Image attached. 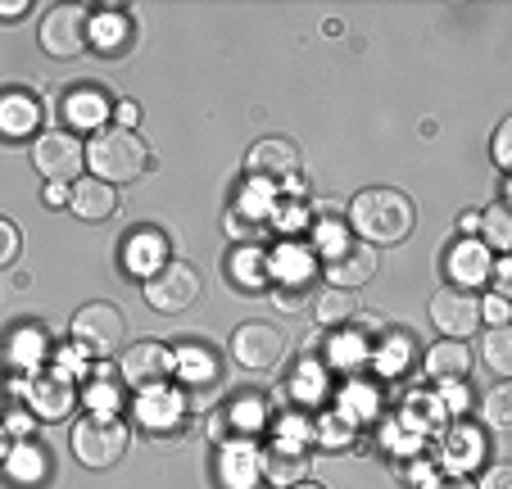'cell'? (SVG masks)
Wrapping results in <instances>:
<instances>
[{
  "label": "cell",
  "instance_id": "cell-1",
  "mask_svg": "<svg viewBox=\"0 0 512 489\" xmlns=\"http://www.w3.org/2000/svg\"><path fill=\"white\" fill-rule=\"evenodd\" d=\"M417 209L404 191H390V186H372V191H358L349 204V227L363 245H399V240L413 231Z\"/></svg>",
  "mask_w": 512,
  "mask_h": 489
},
{
  "label": "cell",
  "instance_id": "cell-2",
  "mask_svg": "<svg viewBox=\"0 0 512 489\" xmlns=\"http://www.w3.org/2000/svg\"><path fill=\"white\" fill-rule=\"evenodd\" d=\"M87 168H91V177H100L109 186L136 182L150 168V145L132 127H100L87 145Z\"/></svg>",
  "mask_w": 512,
  "mask_h": 489
},
{
  "label": "cell",
  "instance_id": "cell-3",
  "mask_svg": "<svg viewBox=\"0 0 512 489\" xmlns=\"http://www.w3.org/2000/svg\"><path fill=\"white\" fill-rule=\"evenodd\" d=\"M68 444H73V458H78L82 467L109 471L127 453V444H132V431H127V422L118 413H109V408H96V413L78 417V426H73Z\"/></svg>",
  "mask_w": 512,
  "mask_h": 489
},
{
  "label": "cell",
  "instance_id": "cell-4",
  "mask_svg": "<svg viewBox=\"0 0 512 489\" xmlns=\"http://www.w3.org/2000/svg\"><path fill=\"white\" fill-rule=\"evenodd\" d=\"M68 336H73L78 354L109 358L127 340V322L114 304H87V308H78V317H73V326H68Z\"/></svg>",
  "mask_w": 512,
  "mask_h": 489
},
{
  "label": "cell",
  "instance_id": "cell-5",
  "mask_svg": "<svg viewBox=\"0 0 512 489\" xmlns=\"http://www.w3.org/2000/svg\"><path fill=\"white\" fill-rule=\"evenodd\" d=\"M91 46V10L87 5H50L41 19V50L50 59H78Z\"/></svg>",
  "mask_w": 512,
  "mask_h": 489
},
{
  "label": "cell",
  "instance_id": "cell-6",
  "mask_svg": "<svg viewBox=\"0 0 512 489\" xmlns=\"http://www.w3.org/2000/svg\"><path fill=\"white\" fill-rule=\"evenodd\" d=\"M200 290H204V281L191 263L168 259L155 277H145V304L155 308V313H186L200 299Z\"/></svg>",
  "mask_w": 512,
  "mask_h": 489
},
{
  "label": "cell",
  "instance_id": "cell-7",
  "mask_svg": "<svg viewBox=\"0 0 512 489\" xmlns=\"http://www.w3.org/2000/svg\"><path fill=\"white\" fill-rule=\"evenodd\" d=\"M32 163L46 182H64L73 186L87 168V145L78 141L73 132H41L37 145H32Z\"/></svg>",
  "mask_w": 512,
  "mask_h": 489
},
{
  "label": "cell",
  "instance_id": "cell-8",
  "mask_svg": "<svg viewBox=\"0 0 512 489\" xmlns=\"http://www.w3.org/2000/svg\"><path fill=\"white\" fill-rule=\"evenodd\" d=\"M28 408L41 422H64L73 408H78V385L73 376L59 372V367H37L28 376Z\"/></svg>",
  "mask_w": 512,
  "mask_h": 489
},
{
  "label": "cell",
  "instance_id": "cell-9",
  "mask_svg": "<svg viewBox=\"0 0 512 489\" xmlns=\"http://www.w3.org/2000/svg\"><path fill=\"white\" fill-rule=\"evenodd\" d=\"M232 358L250 372H272L286 358V331L272 322H245L232 336Z\"/></svg>",
  "mask_w": 512,
  "mask_h": 489
},
{
  "label": "cell",
  "instance_id": "cell-10",
  "mask_svg": "<svg viewBox=\"0 0 512 489\" xmlns=\"http://www.w3.org/2000/svg\"><path fill=\"white\" fill-rule=\"evenodd\" d=\"M431 322L435 331L445 340H467L481 331V299L476 290H463V286H445L440 295L431 299Z\"/></svg>",
  "mask_w": 512,
  "mask_h": 489
},
{
  "label": "cell",
  "instance_id": "cell-11",
  "mask_svg": "<svg viewBox=\"0 0 512 489\" xmlns=\"http://www.w3.org/2000/svg\"><path fill=\"white\" fill-rule=\"evenodd\" d=\"M173 367H177V354L164 340H141V345L123 349L118 372H123V381L136 385V390H159V385L173 376Z\"/></svg>",
  "mask_w": 512,
  "mask_h": 489
},
{
  "label": "cell",
  "instance_id": "cell-12",
  "mask_svg": "<svg viewBox=\"0 0 512 489\" xmlns=\"http://www.w3.org/2000/svg\"><path fill=\"white\" fill-rule=\"evenodd\" d=\"M245 173L254 177V182H281V177H295L300 173V150L290 141H281V136H263L259 145H250V154H245Z\"/></svg>",
  "mask_w": 512,
  "mask_h": 489
},
{
  "label": "cell",
  "instance_id": "cell-13",
  "mask_svg": "<svg viewBox=\"0 0 512 489\" xmlns=\"http://www.w3.org/2000/svg\"><path fill=\"white\" fill-rule=\"evenodd\" d=\"M372 272H377V254H372V245H363V240H349V245H340L336 254H327V277L336 290H354L363 286V281H372Z\"/></svg>",
  "mask_w": 512,
  "mask_h": 489
},
{
  "label": "cell",
  "instance_id": "cell-14",
  "mask_svg": "<svg viewBox=\"0 0 512 489\" xmlns=\"http://www.w3.org/2000/svg\"><path fill=\"white\" fill-rule=\"evenodd\" d=\"M68 209L82 222H105L118 213V191L109 182H100V177H78L68 186Z\"/></svg>",
  "mask_w": 512,
  "mask_h": 489
},
{
  "label": "cell",
  "instance_id": "cell-15",
  "mask_svg": "<svg viewBox=\"0 0 512 489\" xmlns=\"http://www.w3.org/2000/svg\"><path fill=\"white\" fill-rule=\"evenodd\" d=\"M445 268H449V277H454V286L476 290V286H485V281H490L494 263H490V250H485L481 240H458L454 250H449Z\"/></svg>",
  "mask_w": 512,
  "mask_h": 489
},
{
  "label": "cell",
  "instance_id": "cell-16",
  "mask_svg": "<svg viewBox=\"0 0 512 489\" xmlns=\"http://www.w3.org/2000/svg\"><path fill=\"white\" fill-rule=\"evenodd\" d=\"M123 263H127V272H136V277H155V272L168 263L164 231H155V227L132 231V240H127V250H123Z\"/></svg>",
  "mask_w": 512,
  "mask_h": 489
},
{
  "label": "cell",
  "instance_id": "cell-17",
  "mask_svg": "<svg viewBox=\"0 0 512 489\" xmlns=\"http://www.w3.org/2000/svg\"><path fill=\"white\" fill-rule=\"evenodd\" d=\"M472 372V349L463 345V340H440V345H431V354H426V376L440 385H454L463 381V376Z\"/></svg>",
  "mask_w": 512,
  "mask_h": 489
},
{
  "label": "cell",
  "instance_id": "cell-18",
  "mask_svg": "<svg viewBox=\"0 0 512 489\" xmlns=\"http://www.w3.org/2000/svg\"><path fill=\"white\" fill-rule=\"evenodd\" d=\"M304 476H309V453H304V449L272 444V449L263 453V480H268V485L290 489V485H300Z\"/></svg>",
  "mask_w": 512,
  "mask_h": 489
},
{
  "label": "cell",
  "instance_id": "cell-19",
  "mask_svg": "<svg viewBox=\"0 0 512 489\" xmlns=\"http://www.w3.org/2000/svg\"><path fill=\"white\" fill-rule=\"evenodd\" d=\"M41 123V105L28 91H5L0 96V136H28Z\"/></svg>",
  "mask_w": 512,
  "mask_h": 489
},
{
  "label": "cell",
  "instance_id": "cell-20",
  "mask_svg": "<svg viewBox=\"0 0 512 489\" xmlns=\"http://www.w3.org/2000/svg\"><path fill=\"white\" fill-rule=\"evenodd\" d=\"M272 272H277L281 286H309V277L318 272V263H313V250H304V245H281L277 254H272Z\"/></svg>",
  "mask_w": 512,
  "mask_h": 489
},
{
  "label": "cell",
  "instance_id": "cell-21",
  "mask_svg": "<svg viewBox=\"0 0 512 489\" xmlns=\"http://www.w3.org/2000/svg\"><path fill=\"white\" fill-rule=\"evenodd\" d=\"M481 458H485L481 431H476V426H458V431L449 435V444H445V462L454 471H467V467H481Z\"/></svg>",
  "mask_w": 512,
  "mask_h": 489
},
{
  "label": "cell",
  "instance_id": "cell-22",
  "mask_svg": "<svg viewBox=\"0 0 512 489\" xmlns=\"http://www.w3.org/2000/svg\"><path fill=\"white\" fill-rule=\"evenodd\" d=\"M64 118L73 127H100V123H105V96H100L96 87L73 91V96L64 100Z\"/></svg>",
  "mask_w": 512,
  "mask_h": 489
},
{
  "label": "cell",
  "instance_id": "cell-23",
  "mask_svg": "<svg viewBox=\"0 0 512 489\" xmlns=\"http://www.w3.org/2000/svg\"><path fill=\"white\" fill-rule=\"evenodd\" d=\"M481 358L494 376H512V331L508 326H490L481 336Z\"/></svg>",
  "mask_w": 512,
  "mask_h": 489
},
{
  "label": "cell",
  "instance_id": "cell-24",
  "mask_svg": "<svg viewBox=\"0 0 512 489\" xmlns=\"http://www.w3.org/2000/svg\"><path fill=\"white\" fill-rule=\"evenodd\" d=\"M476 231H481V245L485 250H508L512 245V218H508V209L503 204H490V209L481 213V222H476Z\"/></svg>",
  "mask_w": 512,
  "mask_h": 489
},
{
  "label": "cell",
  "instance_id": "cell-25",
  "mask_svg": "<svg viewBox=\"0 0 512 489\" xmlns=\"http://www.w3.org/2000/svg\"><path fill=\"white\" fill-rule=\"evenodd\" d=\"M354 317V295L349 290H322L318 295V322L322 326H340V322H349Z\"/></svg>",
  "mask_w": 512,
  "mask_h": 489
},
{
  "label": "cell",
  "instance_id": "cell-26",
  "mask_svg": "<svg viewBox=\"0 0 512 489\" xmlns=\"http://www.w3.org/2000/svg\"><path fill=\"white\" fill-rule=\"evenodd\" d=\"M127 41V19L123 14H105V19H91V46L118 55V46Z\"/></svg>",
  "mask_w": 512,
  "mask_h": 489
},
{
  "label": "cell",
  "instance_id": "cell-27",
  "mask_svg": "<svg viewBox=\"0 0 512 489\" xmlns=\"http://www.w3.org/2000/svg\"><path fill=\"white\" fill-rule=\"evenodd\" d=\"M481 417H485V426H490V431H508V422H512V390H508V385H494V390L485 394Z\"/></svg>",
  "mask_w": 512,
  "mask_h": 489
},
{
  "label": "cell",
  "instance_id": "cell-28",
  "mask_svg": "<svg viewBox=\"0 0 512 489\" xmlns=\"http://www.w3.org/2000/svg\"><path fill=\"white\" fill-rule=\"evenodd\" d=\"M232 268H236V286H245V290H259L263 286V259H259V254L241 250L232 259Z\"/></svg>",
  "mask_w": 512,
  "mask_h": 489
},
{
  "label": "cell",
  "instance_id": "cell-29",
  "mask_svg": "<svg viewBox=\"0 0 512 489\" xmlns=\"http://www.w3.org/2000/svg\"><path fill=\"white\" fill-rule=\"evenodd\" d=\"M313 240H318V250H322V254H336L340 245H349V240H354V236H349V231L340 227L336 218H322L318 227H313Z\"/></svg>",
  "mask_w": 512,
  "mask_h": 489
},
{
  "label": "cell",
  "instance_id": "cell-30",
  "mask_svg": "<svg viewBox=\"0 0 512 489\" xmlns=\"http://www.w3.org/2000/svg\"><path fill=\"white\" fill-rule=\"evenodd\" d=\"M19 250H23L19 227H14L10 218H0V268H10V263L19 259Z\"/></svg>",
  "mask_w": 512,
  "mask_h": 489
},
{
  "label": "cell",
  "instance_id": "cell-31",
  "mask_svg": "<svg viewBox=\"0 0 512 489\" xmlns=\"http://www.w3.org/2000/svg\"><path fill=\"white\" fill-rule=\"evenodd\" d=\"M481 322H490V326H508V295H485L481 299Z\"/></svg>",
  "mask_w": 512,
  "mask_h": 489
},
{
  "label": "cell",
  "instance_id": "cell-32",
  "mask_svg": "<svg viewBox=\"0 0 512 489\" xmlns=\"http://www.w3.org/2000/svg\"><path fill=\"white\" fill-rule=\"evenodd\" d=\"M508 141H512V118H503V123H499V132H494V163H499L503 173H508V168H512Z\"/></svg>",
  "mask_w": 512,
  "mask_h": 489
},
{
  "label": "cell",
  "instance_id": "cell-33",
  "mask_svg": "<svg viewBox=\"0 0 512 489\" xmlns=\"http://www.w3.org/2000/svg\"><path fill=\"white\" fill-rule=\"evenodd\" d=\"M23 453H28V458H14V462H10V471H14L19 480H28V476H37V471H46V458H41V453H32V449H23Z\"/></svg>",
  "mask_w": 512,
  "mask_h": 489
},
{
  "label": "cell",
  "instance_id": "cell-34",
  "mask_svg": "<svg viewBox=\"0 0 512 489\" xmlns=\"http://www.w3.org/2000/svg\"><path fill=\"white\" fill-rule=\"evenodd\" d=\"M476 489H512V467H508V462L490 467V471H485V480H481Z\"/></svg>",
  "mask_w": 512,
  "mask_h": 489
},
{
  "label": "cell",
  "instance_id": "cell-35",
  "mask_svg": "<svg viewBox=\"0 0 512 489\" xmlns=\"http://www.w3.org/2000/svg\"><path fill=\"white\" fill-rule=\"evenodd\" d=\"M41 349H46V336H32V331L28 336H19V358H37Z\"/></svg>",
  "mask_w": 512,
  "mask_h": 489
},
{
  "label": "cell",
  "instance_id": "cell-36",
  "mask_svg": "<svg viewBox=\"0 0 512 489\" xmlns=\"http://www.w3.org/2000/svg\"><path fill=\"white\" fill-rule=\"evenodd\" d=\"M46 204H50V209H64V204H68V186L64 182H46Z\"/></svg>",
  "mask_w": 512,
  "mask_h": 489
},
{
  "label": "cell",
  "instance_id": "cell-37",
  "mask_svg": "<svg viewBox=\"0 0 512 489\" xmlns=\"http://www.w3.org/2000/svg\"><path fill=\"white\" fill-rule=\"evenodd\" d=\"M426 489H476V485L467 476H445V480H431Z\"/></svg>",
  "mask_w": 512,
  "mask_h": 489
},
{
  "label": "cell",
  "instance_id": "cell-38",
  "mask_svg": "<svg viewBox=\"0 0 512 489\" xmlns=\"http://www.w3.org/2000/svg\"><path fill=\"white\" fill-rule=\"evenodd\" d=\"M28 14V0H0V19H19Z\"/></svg>",
  "mask_w": 512,
  "mask_h": 489
},
{
  "label": "cell",
  "instance_id": "cell-39",
  "mask_svg": "<svg viewBox=\"0 0 512 489\" xmlns=\"http://www.w3.org/2000/svg\"><path fill=\"white\" fill-rule=\"evenodd\" d=\"M136 123V105H118V127H132Z\"/></svg>",
  "mask_w": 512,
  "mask_h": 489
},
{
  "label": "cell",
  "instance_id": "cell-40",
  "mask_svg": "<svg viewBox=\"0 0 512 489\" xmlns=\"http://www.w3.org/2000/svg\"><path fill=\"white\" fill-rule=\"evenodd\" d=\"M476 222H481V213H463V218H458V227H463V231H476Z\"/></svg>",
  "mask_w": 512,
  "mask_h": 489
},
{
  "label": "cell",
  "instance_id": "cell-41",
  "mask_svg": "<svg viewBox=\"0 0 512 489\" xmlns=\"http://www.w3.org/2000/svg\"><path fill=\"white\" fill-rule=\"evenodd\" d=\"M0 458H10V431L0 426Z\"/></svg>",
  "mask_w": 512,
  "mask_h": 489
},
{
  "label": "cell",
  "instance_id": "cell-42",
  "mask_svg": "<svg viewBox=\"0 0 512 489\" xmlns=\"http://www.w3.org/2000/svg\"><path fill=\"white\" fill-rule=\"evenodd\" d=\"M290 489H322L318 480H300V485H290Z\"/></svg>",
  "mask_w": 512,
  "mask_h": 489
}]
</instances>
